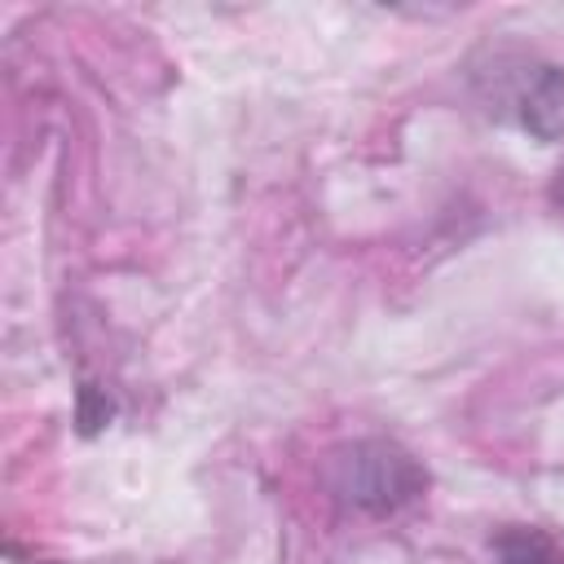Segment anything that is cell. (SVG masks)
Returning <instances> with one entry per match:
<instances>
[{
	"mask_svg": "<svg viewBox=\"0 0 564 564\" xmlns=\"http://www.w3.org/2000/svg\"><path fill=\"white\" fill-rule=\"evenodd\" d=\"M326 489L348 511H361V516H397V511H405L410 502L423 498L427 471L397 441L366 436V441L339 445L330 454V463H326Z\"/></svg>",
	"mask_w": 564,
	"mask_h": 564,
	"instance_id": "6da1fadb",
	"label": "cell"
},
{
	"mask_svg": "<svg viewBox=\"0 0 564 564\" xmlns=\"http://www.w3.org/2000/svg\"><path fill=\"white\" fill-rule=\"evenodd\" d=\"M516 119L538 141L564 137V70L560 66L542 62V66L524 70V84L516 93Z\"/></svg>",
	"mask_w": 564,
	"mask_h": 564,
	"instance_id": "7a4b0ae2",
	"label": "cell"
},
{
	"mask_svg": "<svg viewBox=\"0 0 564 564\" xmlns=\"http://www.w3.org/2000/svg\"><path fill=\"white\" fill-rule=\"evenodd\" d=\"M498 564H564V551L542 529H502L494 538Z\"/></svg>",
	"mask_w": 564,
	"mask_h": 564,
	"instance_id": "3957f363",
	"label": "cell"
},
{
	"mask_svg": "<svg viewBox=\"0 0 564 564\" xmlns=\"http://www.w3.org/2000/svg\"><path fill=\"white\" fill-rule=\"evenodd\" d=\"M551 203L564 212V163H560V172H555V181H551Z\"/></svg>",
	"mask_w": 564,
	"mask_h": 564,
	"instance_id": "277c9868",
	"label": "cell"
}]
</instances>
